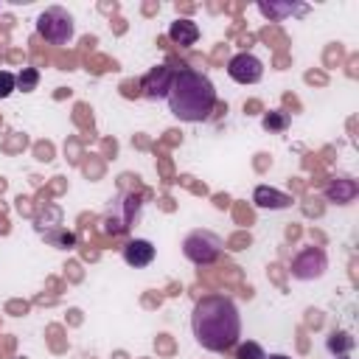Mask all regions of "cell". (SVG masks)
Listing matches in <instances>:
<instances>
[{
  "instance_id": "1",
  "label": "cell",
  "mask_w": 359,
  "mask_h": 359,
  "mask_svg": "<svg viewBox=\"0 0 359 359\" xmlns=\"http://www.w3.org/2000/svg\"><path fill=\"white\" fill-rule=\"evenodd\" d=\"M194 339L205 351H230L241 337V314L227 294H205L191 309Z\"/></svg>"
},
{
  "instance_id": "2",
  "label": "cell",
  "mask_w": 359,
  "mask_h": 359,
  "mask_svg": "<svg viewBox=\"0 0 359 359\" xmlns=\"http://www.w3.org/2000/svg\"><path fill=\"white\" fill-rule=\"evenodd\" d=\"M165 101H168V109L174 118L185 121V123H199V121L210 118L219 98H216V87L208 79V73L194 70V67H180V70H174Z\"/></svg>"
},
{
  "instance_id": "3",
  "label": "cell",
  "mask_w": 359,
  "mask_h": 359,
  "mask_svg": "<svg viewBox=\"0 0 359 359\" xmlns=\"http://www.w3.org/2000/svg\"><path fill=\"white\" fill-rule=\"evenodd\" d=\"M36 34L50 42V45H67L76 34V22L73 14L62 6H48L39 17H36Z\"/></svg>"
},
{
  "instance_id": "4",
  "label": "cell",
  "mask_w": 359,
  "mask_h": 359,
  "mask_svg": "<svg viewBox=\"0 0 359 359\" xmlns=\"http://www.w3.org/2000/svg\"><path fill=\"white\" fill-rule=\"evenodd\" d=\"M182 255L196 266H208L222 255V238L213 230H194L182 241Z\"/></svg>"
},
{
  "instance_id": "5",
  "label": "cell",
  "mask_w": 359,
  "mask_h": 359,
  "mask_svg": "<svg viewBox=\"0 0 359 359\" xmlns=\"http://www.w3.org/2000/svg\"><path fill=\"white\" fill-rule=\"evenodd\" d=\"M289 269H292V278H297V280H317L328 269V255L323 247H314V244L300 247L297 255L292 258Z\"/></svg>"
},
{
  "instance_id": "6",
  "label": "cell",
  "mask_w": 359,
  "mask_h": 359,
  "mask_svg": "<svg viewBox=\"0 0 359 359\" xmlns=\"http://www.w3.org/2000/svg\"><path fill=\"white\" fill-rule=\"evenodd\" d=\"M227 76L236 81V84H258L264 79V62L250 53V50H241L236 56H230L227 62Z\"/></svg>"
},
{
  "instance_id": "7",
  "label": "cell",
  "mask_w": 359,
  "mask_h": 359,
  "mask_svg": "<svg viewBox=\"0 0 359 359\" xmlns=\"http://www.w3.org/2000/svg\"><path fill=\"white\" fill-rule=\"evenodd\" d=\"M171 79H174V70H171L168 65H157V67H151V70L140 79V93H143L149 101L165 98V95H168V87H171Z\"/></svg>"
},
{
  "instance_id": "8",
  "label": "cell",
  "mask_w": 359,
  "mask_h": 359,
  "mask_svg": "<svg viewBox=\"0 0 359 359\" xmlns=\"http://www.w3.org/2000/svg\"><path fill=\"white\" fill-rule=\"evenodd\" d=\"M154 255H157V250H154V244L149 238H132V241L123 244V261L129 266H135V269L149 266L154 261Z\"/></svg>"
},
{
  "instance_id": "9",
  "label": "cell",
  "mask_w": 359,
  "mask_h": 359,
  "mask_svg": "<svg viewBox=\"0 0 359 359\" xmlns=\"http://www.w3.org/2000/svg\"><path fill=\"white\" fill-rule=\"evenodd\" d=\"M252 202H255V208H261V210H283V208L292 205V196H289L286 191L272 188V185H258V188L252 191Z\"/></svg>"
},
{
  "instance_id": "10",
  "label": "cell",
  "mask_w": 359,
  "mask_h": 359,
  "mask_svg": "<svg viewBox=\"0 0 359 359\" xmlns=\"http://www.w3.org/2000/svg\"><path fill=\"white\" fill-rule=\"evenodd\" d=\"M356 194H359V185L351 177H334L325 185V199L334 202V205H348V202L356 199Z\"/></svg>"
},
{
  "instance_id": "11",
  "label": "cell",
  "mask_w": 359,
  "mask_h": 359,
  "mask_svg": "<svg viewBox=\"0 0 359 359\" xmlns=\"http://www.w3.org/2000/svg\"><path fill=\"white\" fill-rule=\"evenodd\" d=\"M168 39H171L174 45H180V48H191V45H196V39H199V25H196L194 20H188V17H177V20L168 25Z\"/></svg>"
},
{
  "instance_id": "12",
  "label": "cell",
  "mask_w": 359,
  "mask_h": 359,
  "mask_svg": "<svg viewBox=\"0 0 359 359\" xmlns=\"http://www.w3.org/2000/svg\"><path fill=\"white\" fill-rule=\"evenodd\" d=\"M258 11L264 14V17H269V20H286V17H292V14H306L309 11V6H300V3H266V0H261L258 3Z\"/></svg>"
},
{
  "instance_id": "13",
  "label": "cell",
  "mask_w": 359,
  "mask_h": 359,
  "mask_svg": "<svg viewBox=\"0 0 359 359\" xmlns=\"http://www.w3.org/2000/svg\"><path fill=\"white\" fill-rule=\"evenodd\" d=\"M353 345H356V339H353L348 331H331V337H328V342H325V348H328L334 356H345Z\"/></svg>"
},
{
  "instance_id": "14",
  "label": "cell",
  "mask_w": 359,
  "mask_h": 359,
  "mask_svg": "<svg viewBox=\"0 0 359 359\" xmlns=\"http://www.w3.org/2000/svg\"><path fill=\"white\" fill-rule=\"evenodd\" d=\"M261 126H264L266 132H283V129L289 126V112L272 109V112H266V115L261 118Z\"/></svg>"
},
{
  "instance_id": "15",
  "label": "cell",
  "mask_w": 359,
  "mask_h": 359,
  "mask_svg": "<svg viewBox=\"0 0 359 359\" xmlns=\"http://www.w3.org/2000/svg\"><path fill=\"white\" fill-rule=\"evenodd\" d=\"M14 81H17V90H22V93H34L36 84H39V70H36V67H22V70L14 76Z\"/></svg>"
},
{
  "instance_id": "16",
  "label": "cell",
  "mask_w": 359,
  "mask_h": 359,
  "mask_svg": "<svg viewBox=\"0 0 359 359\" xmlns=\"http://www.w3.org/2000/svg\"><path fill=\"white\" fill-rule=\"evenodd\" d=\"M236 359H266V353H264V348L258 342L247 339V342H241L236 348Z\"/></svg>"
},
{
  "instance_id": "17",
  "label": "cell",
  "mask_w": 359,
  "mask_h": 359,
  "mask_svg": "<svg viewBox=\"0 0 359 359\" xmlns=\"http://www.w3.org/2000/svg\"><path fill=\"white\" fill-rule=\"evenodd\" d=\"M14 90H17L14 73H8V70H0V98H8Z\"/></svg>"
},
{
  "instance_id": "18",
  "label": "cell",
  "mask_w": 359,
  "mask_h": 359,
  "mask_svg": "<svg viewBox=\"0 0 359 359\" xmlns=\"http://www.w3.org/2000/svg\"><path fill=\"white\" fill-rule=\"evenodd\" d=\"M266 359H292V356H286V353H269Z\"/></svg>"
},
{
  "instance_id": "19",
  "label": "cell",
  "mask_w": 359,
  "mask_h": 359,
  "mask_svg": "<svg viewBox=\"0 0 359 359\" xmlns=\"http://www.w3.org/2000/svg\"><path fill=\"white\" fill-rule=\"evenodd\" d=\"M334 359H351V356H334Z\"/></svg>"
}]
</instances>
